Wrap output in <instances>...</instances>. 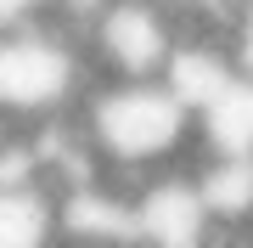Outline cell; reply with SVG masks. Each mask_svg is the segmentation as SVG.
Here are the masks:
<instances>
[{"label": "cell", "mask_w": 253, "mask_h": 248, "mask_svg": "<svg viewBox=\"0 0 253 248\" xmlns=\"http://www.w3.org/2000/svg\"><path fill=\"white\" fill-rule=\"evenodd\" d=\"M73 119L101 175L129 192H141L152 175L191 169L203 152V113L169 79H96Z\"/></svg>", "instance_id": "1"}, {"label": "cell", "mask_w": 253, "mask_h": 248, "mask_svg": "<svg viewBox=\"0 0 253 248\" xmlns=\"http://www.w3.org/2000/svg\"><path fill=\"white\" fill-rule=\"evenodd\" d=\"M90 85L96 68L84 56V40L51 6L0 28V124L40 130L73 119Z\"/></svg>", "instance_id": "2"}, {"label": "cell", "mask_w": 253, "mask_h": 248, "mask_svg": "<svg viewBox=\"0 0 253 248\" xmlns=\"http://www.w3.org/2000/svg\"><path fill=\"white\" fill-rule=\"evenodd\" d=\"M191 28L158 0H107L84 23V56L96 79H169Z\"/></svg>", "instance_id": "3"}, {"label": "cell", "mask_w": 253, "mask_h": 248, "mask_svg": "<svg viewBox=\"0 0 253 248\" xmlns=\"http://www.w3.org/2000/svg\"><path fill=\"white\" fill-rule=\"evenodd\" d=\"M0 248H62L56 192H45V186L0 192Z\"/></svg>", "instance_id": "4"}, {"label": "cell", "mask_w": 253, "mask_h": 248, "mask_svg": "<svg viewBox=\"0 0 253 248\" xmlns=\"http://www.w3.org/2000/svg\"><path fill=\"white\" fill-rule=\"evenodd\" d=\"M219 46H225L231 68H236V79H248V85H253V0H242V6L225 17V28H219Z\"/></svg>", "instance_id": "5"}, {"label": "cell", "mask_w": 253, "mask_h": 248, "mask_svg": "<svg viewBox=\"0 0 253 248\" xmlns=\"http://www.w3.org/2000/svg\"><path fill=\"white\" fill-rule=\"evenodd\" d=\"M158 6L180 11V17H186V28H191V40H197V23L208 17V6H214V0H158Z\"/></svg>", "instance_id": "6"}, {"label": "cell", "mask_w": 253, "mask_h": 248, "mask_svg": "<svg viewBox=\"0 0 253 248\" xmlns=\"http://www.w3.org/2000/svg\"><path fill=\"white\" fill-rule=\"evenodd\" d=\"M51 0H0V28L6 23H23V17H34V11H45Z\"/></svg>", "instance_id": "7"}, {"label": "cell", "mask_w": 253, "mask_h": 248, "mask_svg": "<svg viewBox=\"0 0 253 248\" xmlns=\"http://www.w3.org/2000/svg\"><path fill=\"white\" fill-rule=\"evenodd\" d=\"M0 130H6V124H0Z\"/></svg>", "instance_id": "8"}]
</instances>
